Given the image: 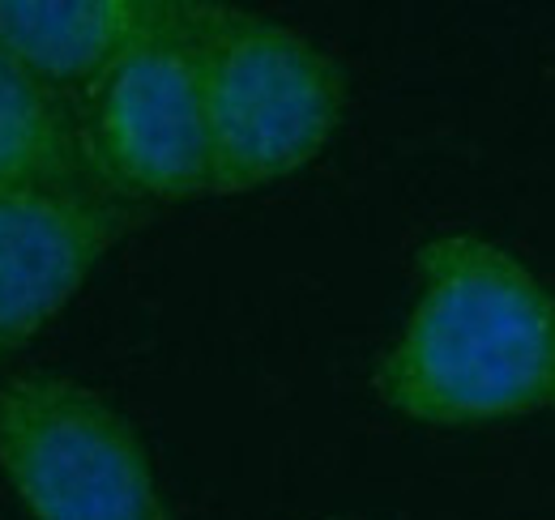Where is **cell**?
Masks as SVG:
<instances>
[{
	"instance_id": "3",
	"label": "cell",
	"mask_w": 555,
	"mask_h": 520,
	"mask_svg": "<svg viewBox=\"0 0 555 520\" xmlns=\"http://www.w3.org/2000/svg\"><path fill=\"white\" fill-rule=\"evenodd\" d=\"M0 473L30 520H171L138 427L69 376L0 380Z\"/></svg>"
},
{
	"instance_id": "4",
	"label": "cell",
	"mask_w": 555,
	"mask_h": 520,
	"mask_svg": "<svg viewBox=\"0 0 555 520\" xmlns=\"http://www.w3.org/2000/svg\"><path fill=\"white\" fill-rule=\"evenodd\" d=\"M86 150L99 188L125 200L209 196L197 4L171 13L90 90Z\"/></svg>"
},
{
	"instance_id": "1",
	"label": "cell",
	"mask_w": 555,
	"mask_h": 520,
	"mask_svg": "<svg viewBox=\"0 0 555 520\" xmlns=\"http://www.w3.org/2000/svg\"><path fill=\"white\" fill-rule=\"evenodd\" d=\"M372 389L389 414L440 431L555 414V290L483 235L427 239Z\"/></svg>"
},
{
	"instance_id": "6",
	"label": "cell",
	"mask_w": 555,
	"mask_h": 520,
	"mask_svg": "<svg viewBox=\"0 0 555 520\" xmlns=\"http://www.w3.org/2000/svg\"><path fill=\"white\" fill-rule=\"evenodd\" d=\"M176 0H0V48L52 90H94Z\"/></svg>"
},
{
	"instance_id": "5",
	"label": "cell",
	"mask_w": 555,
	"mask_h": 520,
	"mask_svg": "<svg viewBox=\"0 0 555 520\" xmlns=\"http://www.w3.org/2000/svg\"><path fill=\"white\" fill-rule=\"evenodd\" d=\"M129 222L107 188L0 184V363L69 308Z\"/></svg>"
},
{
	"instance_id": "7",
	"label": "cell",
	"mask_w": 555,
	"mask_h": 520,
	"mask_svg": "<svg viewBox=\"0 0 555 520\" xmlns=\"http://www.w3.org/2000/svg\"><path fill=\"white\" fill-rule=\"evenodd\" d=\"M0 184L99 188L86 129H77L61 90L0 48Z\"/></svg>"
},
{
	"instance_id": "2",
	"label": "cell",
	"mask_w": 555,
	"mask_h": 520,
	"mask_svg": "<svg viewBox=\"0 0 555 520\" xmlns=\"http://www.w3.org/2000/svg\"><path fill=\"white\" fill-rule=\"evenodd\" d=\"M209 196L270 188L304 171L343 125L334 61L266 13L197 4Z\"/></svg>"
}]
</instances>
